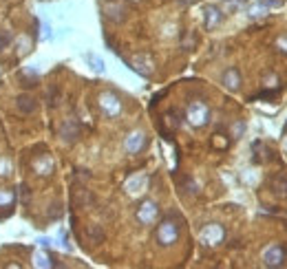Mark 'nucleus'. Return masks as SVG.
I'll use <instances>...</instances> for the list:
<instances>
[{
  "label": "nucleus",
  "instance_id": "1",
  "mask_svg": "<svg viewBox=\"0 0 287 269\" xmlns=\"http://www.w3.org/2000/svg\"><path fill=\"white\" fill-rule=\"evenodd\" d=\"M179 238V225L175 223L172 219L161 220V225L157 227V243L159 245H172V243Z\"/></svg>",
  "mask_w": 287,
  "mask_h": 269
},
{
  "label": "nucleus",
  "instance_id": "2",
  "mask_svg": "<svg viewBox=\"0 0 287 269\" xmlns=\"http://www.w3.org/2000/svg\"><path fill=\"white\" fill-rule=\"evenodd\" d=\"M185 117H188V122L192 123L194 128H201L208 123V117H210V110H208V106L203 104V101H192V104L188 106V113H185Z\"/></svg>",
  "mask_w": 287,
  "mask_h": 269
},
{
  "label": "nucleus",
  "instance_id": "3",
  "mask_svg": "<svg viewBox=\"0 0 287 269\" xmlns=\"http://www.w3.org/2000/svg\"><path fill=\"white\" fill-rule=\"evenodd\" d=\"M223 238H225L223 227H221V225H216V223H210V225H206V227L201 229V243H203V245H208V247L221 245V243H223Z\"/></svg>",
  "mask_w": 287,
  "mask_h": 269
},
{
  "label": "nucleus",
  "instance_id": "4",
  "mask_svg": "<svg viewBox=\"0 0 287 269\" xmlns=\"http://www.w3.org/2000/svg\"><path fill=\"white\" fill-rule=\"evenodd\" d=\"M157 216H159V207L155 201H144L137 207V219L144 225H153L155 220H157Z\"/></svg>",
  "mask_w": 287,
  "mask_h": 269
},
{
  "label": "nucleus",
  "instance_id": "5",
  "mask_svg": "<svg viewBox=\"0 0 287 269\" xmlns=\"http://www.w3.org/2000/svg\"><path fill=\"white\" fill-rule=\"evenodd\" d=\"M263 263L267 267H281L285 263V249L281 245H269L263 254Z\"/></svg>",
  "mask_w": 287,
  "mask_h": 269
},
{
  "label": "nucleus",
  "instance_id": "6",
  "mask_svg": "<svg viewBox=\"0 0 287 269\" xmlns=\"http://www.w3.org/2000/svg\"><path fill=\"white\" fill-rule=\"evenodd\" d=\"M100 106L108 117H115V115H119V110H122V104H119V99L113 93H104V95L100 97Z\"/></svg>",
  "mask_w": 287,
  "mask_h": 269
},
{
  "label": "nucleus",
  "instance_id": "7",
  "mask_svg": "<svg viewBox=\"0 0 287 269\" xmlns=\"http://www.w3.org/2000/svg\"><path fill=\"white\" fill-rule=\"evenodd\" d=\"M126 150L130 154H137L139 150H144V146H146V135L141 130H135V132H130V135L126 137Z\"/></svg>",
  "mask_w": 287,
  "mask_h": 269
},
{
  "label": "nucleus",
  "instance_id": "8",
  "mask_svg": "<svg viewBox=\"0 0 287 269\" xmlns=\"http://www.w3.org/2000/svg\"><path fill=\"white\" fill-rule=\"evenodd\" d=\"M33 170L38 172V174H51V170H53V159L49 157V154H40V157H35Z\"/></svg>",
  "mask_w": 287,
  "mask_h": 269
},
{
  "label": "nucleus",
  "instance_id": "9",
  "mask_svg": "<svg viewBox=\"0 0 287 269\" xmlns=\"http://www.w3.org/2000/svg\"><path fill=\"white\" fill-rule=\"evenodd\" d=\"M16 104H18V110H20L22 115H31L35 110V99L31 95H26V93H22V95H18V99H16Z\"/></svg>",
  "mask_w": 287,
  "mask_h": 269
},
{
  "label": "nucleus",
  "instance_id": "10",
  "mask_svg": "<svg viewBox=\"0 0 287 269\" xmlns=\"http://www.w3.org/2000/svg\"><path fill=\"white\" fill-rule=\"evenodd\" d=\"M223 20V13H221V9H216V7H206V26L208 29H214L219 22Z\"/></svg>",
  "mask_w": 287,
  "mask_h": 269
},
{
  "label": "nucleus",
  "instance_id": "11",
  "mask_svg": "<svg viewBox=\"0 0 287 269\" xmlns=\"http://www.w3.org/2000/svg\"><path fill=\"white\" fill-rule=\"evenodd\" d=\"M223 84L230 88V91H236L238 86H241V75H238L236 69H228L223 73Z\"/></svg>",
  "mask_w": 287,
  "mask_h": 269
},
{
  "label": "nucleus",
  "instance_id": "12",
  "mask_svg": "<svg viewBox=\"0 0 287 269\" xmlns=\"http://www.w3.org/2000/svg\"><path fill=\"white\" fill-rule=\"evenodd\" d=\"M78 135H79V130H78V126H75L73 122H66L64 126H62V137H64L66 141H75L78 139Z\"/></svg>",
  "mask_w": 287,
  "mask_h": 269
},
{
  "label": "nucleus",
  "instance_id": "13",
  "mask_svg": "<svg viewBox=\"0 0 287 269\" xmlns=\"http://www.w3.org/2000/svg\"><path fill=\"white\" fill-rule=\"evenodd\" d=\"M13 201H16V194L11 190H0V207H11Z\"/></svg>",
  "mask_w": 287,
  "mask_h": 269
},
{
  "label": "nucleus",
  "instance_id": "14",
  "mask_svg": "<svg viewBox=\"0 0 287 269\" xmlns=\"http://www.w3.org/2000/svg\"><path fill=\"white\" fill-rule=\"evenodd\" d=\"M144 183H146V179L144 176H135V181H128V192H141V188H144Z\"/></svg>",
  "mask_w": 287,
  "mask_h": 269
},
{
  "label": "nucleus",
  "instance_id": "15",
  "mask_svg": "<svg viewBox=\"0 0 287 269\" xmlns=\"http://www.w3.org/2000/svg\"><path fill=\"white\" fill-rule=\"evenodd\" d=\"M86 62L93 66V69L97 71V73H104V62H102L97 55H93V53H88V55H86Z\"/></svg>",
  "mask_w": 287,
  "mask_h": 269
},
{
  "label": "nucleus",
  "instance_id": "16",
  "mask_svg": "<svg viewBox=\"0 0 287 269\" xmlns=\"http://www.w3.org/2000/svg\"><path fill=\"white\" fill-rule=\"evenodd\" d=\"M223 7L228 13H232V11H236V9L245 7V0H223Z\"/></svg>",
  "mask_w": 287,
  "mask_h": 269
},
{
  "label": "nucleus",
  "instance_id": "17",
  "mask_svg": "<svg viewBox=\"0 0 287 269\" xmlns=\"http://www.w3.org/2000/svg\"><path fill=\"white\" fill-rule=\"evenodd\" d=\"M11 42H13V35L9 31H0V53L11 47Z\"/></svg>",
  "mask_w": 287,
  "mask_h": 269
},
{
  "label": "nucleus",
  "instance_id": "18",
  "mask_svg": "<svg viewBox=\"0 0 287 269\" xmlns=\"http://www.w3.org/2000/svg\"><path fill=\"white\" fill-rule=\"evenodd\" d=\"M265 11H267V7H265V4L259 0V4L250 9V18H261V16H265Z\"/></svg>",
  "mask_w": 287,
  "mask_h": 269
},
{
  "label": "nucleus",
  "instance_id": "19",
  "mask_svg": "<svg viewBox=\"0 0 287 269\" xmlns=\"http://www.w3.org/2000/svg\"><path fill=\"white\" fill-rule=\"evenodd\" d=\"M88 236L93 238V243H100L102 238H104V232H102L100 227H95V225H91V227H88Z\"/></svg>",
  "mask_w": 287,
  "mask_h": 269
},
{
  "label": "nucleus",
  "instance_id": "20",
  "mask_svg": "<svg viewBox=\"0 0 287 269\" xmlns=\"http://www.w3.org/2000/svg\"><path fill=\"white\" fill-rule=\"evenodd\" d=\"M33 258H35V265H38V267H51V263H49V256H44V254H40V251H38Z\"/></svg>",
  "mask_w": 287,
  "mask_h": 269
},
{
  "label": "nucleus",
  "instance_id": "21",
  "mask_svg": "<svg viewBox=\"0 0 287 269\" xmlns=\"http://www.w3.org/2000/svg\"><path fill=\"white\" fill-rule=\"evenodd\" d=\"M9 172H11V163L7 161V159H0V174H9Z\"/></svg>",
  "mask_w": 287,
  "mask_h": 269
},
{
  "label": "nucleus",
  "instance_id": "22",
  "mask_svg": "<svg viewBox=\"0 0 287 269\" xmlns=\"http://www.w3.org/2000/svg\"><path fill=\"white\" fill-rule=\"evenodd\" d=\"M42 31H44V38H47V40H51V26H49V22H44Z\"/></svg>",
  "mask_w": 287,
  "mask_h": 269
}]
</instances>
